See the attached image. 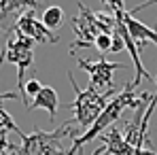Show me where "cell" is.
I'll list each match as a JSON object with an SVG mask.
<instances>
[{"mask_svg": "<svg viewBox=\"0 0 157 155\" xmlns=\"http://www.w3.org/2000/svg\"><path fill=\"white\" fill-rule=\"evenodd\" d=\"M134 85H128L117 98H113L110 102L104 106V110L98 115V119L89 126V128L85 130V134L83 136H78V138H75V145H72V149L68 151V153H77L78 149L85 145V142H89V140H94V138H98L104 130H108L119 117H121V113H123V108H128V106H132V108H138V106H142V104H147L149 100H151V96L149 94H142V96H138V98H134Z\"/></svg>", "mask_w": 157, "mask_h": 155, "instance_id": "1", "label": "cell"}, {"mask_svg": "<svg viewBox=\"0 0 157 155\" xmlns=\"http://www.w3.org/2000/svg\"><path fill=\"white\" fill-rule=\"evenodd\" d=\"M68 79H70V83H72V89H75V94H77V100L75 104H70L72 108H75V123H78L81 128H89L96 119H98V115L104 110V106L108 102V98L115 94V89H106L104 94H100L98 89H94V87H87V89H81L77 85V81H75V75L72 72H68Z\"/></svg>", "mask_w": 157, "mask_h": 155, "instance_id": "2", "label": "cell"}, {"mask_svg": "<svg viewBox=\"0 0 157 155\" xmlns=\"http://www.w3.org/2000/svg\"><path fill=\"white\" fill-rule=\"evenodd\" d=\"M34 38H30L21 32H15L9 41H6V47H4V55L9 60V64H15L17 66V87L21 91V100H24V70H28L34 62V53H32V47H34Z\"/></svg>", "mask_w": 157, "mask_h": 155, "instance_id": "3", "label": "cell"}, {"mask_svg": "<svg viewBox=\"0 0 157 155\" xmlns=\"http://www.w3.org/2000/svg\"><path fill=\"white\" fill-rule=\"evenodd\" d=\"M78 15L72 17V28L77 32V41L70 45V53L75 49H83V47H94V41L102 30V24L98 19V15L94 11H89L85 4H78Z\"/></svg>", "mask_w": 157, "mask_h": 155, "instance_id": "4", "label": "cell"}, {"mask_svg": "<svg viewBox=\"0 0 157 155\" xmlns=\"http://www.w3.org/2000/svg\"><path fill=\"white\" fill-rule=\"evenodd\" d=\"M78 66L89 75V87H94V89H115L113 87V70H117V68H123V64H119V62H106V57L102 55L98 62H87V60H77Z\"/></svg>", "mask_w": 157, "mask_h": 155, "instance_id": "5", "label": "cell"}, {"mask_svg": "<svg viewBox=\"0 0 157 155\" xmlns=\"http://www.w3.org/2000/svg\"><path fill=\"white\" fill-rule=\"evenodd\" d=\"M11 30H13V32H21V34H26L30 38H34L36 43H43V45H47V43H57V36L53 34V30H49L43 21H38V19L34 17V9H28L24 13H19L15 26L11 28Z\"/></svg>", "mask_w": 157, "mask_h": 155, "instance_id": "6", "label": "cell"}, {"mask_svg": "<svg viewBox=\"0 0 157 155\" xmlns=\"http://www.w3.org/2000/svg\"><path fill=\"white\" fill-rule=\"evenodd\" d=\"M119 15H121V19L125 21V26H128V30H130L132 38H134V43H136V47H138V51H142L147 43L157 45V32L155 30H151L149 26H144L142 21L134 19L132 13H128V11H121Z\"/></svg>", "mask_w": 157, "mask_h": 155, "instance_id": "7", "label": "cell"}, {"mask_svg": "<svg viewBox=\"0 0 157 155\" xmlns=\"http://www.w3.org/2000/svg\"><path fill=\"white\" fill-rule=\"evenodd\" d=\"M98 138L104 140L106 153H110V155H134V149H136V147H134V145H132L130 140H128V138H125L117 128L104 130Z\"/></svg>", "mask_w": 157, "mask_h": 155, "instance_id": "8", "label": "cell"}, {"mask_svg": "<svg viewBox=\"0 0 157 155\" xmlns=\"http://www.w3.org/2000/svg\"><path fill=\"white\" fill-rule=\"evenodd\" d=\"M57 104H59V100H57V94H55V89L53 87H43L36 96H34V102L30 104V106H26L28 110H34V108H45L47 113H49V119L51 121H55V110H57Z\"/></svg>", "mask_w": 157, "mask_h": 155, "instance_id": "9", "label": "cell"}, {"mask_svg": "<svg viewBox=\"0 0 157 155\" xmlns=\"http://www.w3.org/2000/svg\"><path fill=\"white\" fill-rule=\"evenodd\" d=\"M43 24L49 28V30H57V28L64 24V9L57 6V4H51L43 11Z\"/></svg>", "mask_w": 157, "mask_h": 155, "instance_id": "10", "label": "cell"}, {"mask_svg": "<svg viewBox=\"0 0 157 155\" xmlns=\"http://www.w3.org/2000/svg\"><path fill=\"white\" fill-rule=\"evenodd\" d=\"M94 47L102 53V55H106V53L110 51V47H113V34H108V32H100V34L96 36V41H94Z\"/></svg>", "mask_w": 157, "mask_h": 155, "instance_id": "11", "label": "cell"}, {"mask_svg": "<svg viewBox=\"0 0 157 155\" xmlns=\"http://www.w3.org/2000/svg\"><path fill=\"white\" fill-rule=\"evenodd\" d=\"M43 87H45V85H43V83H40L38 79H30L26 85H24V100H21V102H26V96L34 98V96H36V94H38V91L43 89Z\"/></svg>", "mask_w": 157, "mask_h": 155, "instance_id": "12", "label": "cell"}, {"mask_svg": "<svg viewBox=\"0 0 157 155\" xmlns=\"http://www.w3.org/2000/svg\"><path fill=\"white\" fill-rule=\"evenodd\" d=\"M102 4H104L106 9L115 15V13H121V11H125V0H100Z\"/></svg>", "mask_w": 157, "mask_h": 155, "instance_id": "13", "label": "cell"}, {"mask_svg": "<svg viewBox=\"0 0 157 155\" xmlns=\"http://www.w3.org/2000/svg\"><path fill=\"white\" fill-rule=\"evenodd\" d=\"M104 153H106V147H100L98 151H94L91 155H104ZM66 155H78V151H77V153H68V151H66Z\"/></svg>", "mask_w": 157, "mask_h": 155, "instance_id": "14", "label": "cell"}, {"mask_svg": "<svg viewBox=\"0 0 157 155\" xmlns=\"http://www.w3.org/2000/svg\"><path fill=\"white\" fill-rule=\"evenodd\" d=\"M0 155H6V153H4V149H0Z\"/></svg>", "mask_w": 157, "mask_h": 155, "instance_id": "15", "label": "cell"}, {"mask_svg": "<svg viewBox=\"0 0 157 155\" xmlns=\"http://www.w3.org/2000/svg\"><path fill=\"white\" fill-rule=\"evenodd\" d=\"M155 155H157V153H155Z\"/></svg>", "mask_w": 157, "mask_h": 155, "instance_id": "16", "label": "cell"}]
</instances>
